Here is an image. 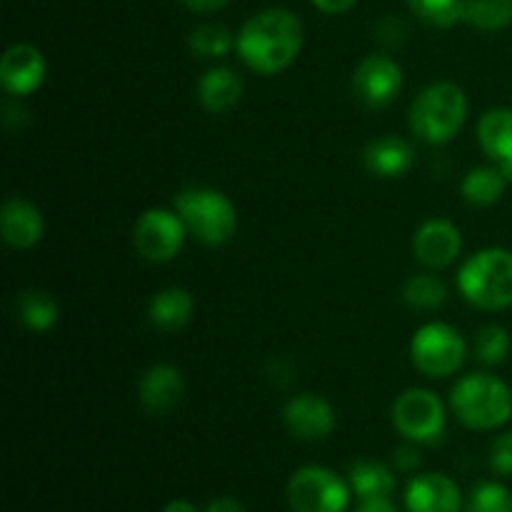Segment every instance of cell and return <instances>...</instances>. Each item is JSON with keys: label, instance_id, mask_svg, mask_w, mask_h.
I'll return each instance as SVG.
<instances>
[{"label": "cell", "instance_id": "14", "mask_svg": "<svg viewBox=\"0 0 512 512\" xmlns=\"http://www.w3.org/2000/svg\"><path fill=\"white\" fill-rule=\"evenodd\" d=\"M185 398V378L175 365L160 363L143 373L138 383V400L145 413L165 415Z\"/></svg>", "mask_w": 512, "mask_h": 512}, {"label": "cell", "instance_id": "5", "mask_svg": "<svg viewBox=\"0 0 512 512\" xmlns=\"http://www.w3.org/2000/svg\"><path fill=\"white\" fill-rule=\"evenodd\" d=\"M190 238L208 248H223L238 233V210L233 200L215 188H185L173 200Z\"/></svg>", "mask_w": 512, "mask_h": 512}, {"label": "cell", "instance_id": "24", "mask_svg": "<svg viewBox=\"0 0 512 512\" xmlns=\"http://www.w3.org/2000/svg\"><path fill=\"white\" fill-rule=\"evenodd\" d=\"M18 318L33 333H48L60 318L58 300L45 290H25L18 295Z\"/></svg>", "mask_w": 512, "mask_h": 512}, {"label": "cell", "instance_id": "13", "mask_svg": "<svg viewBox=\"0 0 512 512\" xmlns=\"http://www.w3.org/2000/svg\"><path fill=\"white\" fill-rule=\"evenodd\" d=\"M463 235L458 225L445 218H430L415 230L413 255L428 270H443L460 258Z\"/></svg>", "mask_w": 512, "mask_h": 512}, {"label": "cell", "instance_id": "12", "mask_svg": "<svg viewBox=\"0 0 512 512\" xmlns=\"http://www.w3.org/2000/svg\"><path fill=\"white\" fill-rule=\"evenodd\" d=\"M48 63L43 50L30 43H15L0 58V85L8 95L25 98L45 83Z\"/></svg>", "mask_w": 512, "mask_h": 512}, {"label": "cell", "instance_id": "29", "mask_svg": "<svg viewBox=\"0 0 512 512\" xmlns=\"http://www.w3.org/2000/svg\"><path fill=\"white\" fill-rule=\"evenodd\" d=\"M463 512H512V493L495 480H485L470 490Z\"/></svg>", "mask_w": 512, "mask_h": 512}, {"label": "cell", "instance_id": "31", "mask_svg": "<svg viewBox=\"0 0 512 512\" xmlns=\"http://www.w3.org/2000/svg\"><path fill=\"white\" fill-rule=\"evenodd\" d=\"M420 463H423V455H420L418 443H410V440H405V445H400L393 453V465L400 473H413L420 468Z\"/></svg>", "mask_w": 512, "mask_h": 512}, {"label": "cell", "instance_id": "4", "mask_svg": "<svg viewBox=\"0 0 512 512\" xmlns=\"http://www.w3.org/2000/svg\"><path fill=\"white\" fill-rule=\"evenodd\" d=\"M455 418L470 430H498L512 418V390L490 373H470L450 390Z\"/></svg>", "mask_w": 512, "mask_h": 512}, {"label": "cell", "instance_id": "9", "mask_svg": "<svg viewBox=\"0 0 512 512\" xmlns=\"http://www.w3.org/2000/svg\"><path fill=\"white\" fill-rule=\"evenodd\" d=\"M188 230L175 208H148L133 225V248L143 260L165 265L183 250Z\"/></svg>", "mask_w": 512, "mask_h": 512}, {"label": "cell", "instance_id": "21", "mask_svg": "<svg viewBox=\"0 0 512 512\" xmlns=\"http://www.w3.org/2000/svg\"><path fill=\"white\" fill-rule=\"evenodd\" d=\"M510 180L505 178L503 170L495 165H478V168L468 170L460 183V195L465 203L475 205V208H490L498 203L505 195Z\"/></svg>", "mask_w": 512, "mask_h": 512}, {"label": "cell", "instance_id": "33", "mask_svg": "<svg viewBox=\"0 0 512 512\" xmlns=\"http://www.w3.org/2000/svg\"><path fill=\"white\" fill-rule=\"evenodd\" d=\"M228 3L230 0H183L185 8L198 15H213L218 10H223Z\"/></svg>", "mask_w": 512, "mask_h": 512}, {"label": "cell", "instance_id": "26", "mask_svg": "<svg viewBox=\"0 0 512 512\" xmlns=\"http://www.w3.org/2000/svg\"><path fill=\"white\" fill-rule=\"evenodd\" d=\"M188 48L195 58H225L230 50H235V35L220 23H203L188 35Z\"/></svg>", "mask_w": 512, "mask_h": 512}, {"label": "cell", "instance_id": "34", "mask_svg": "<svg viewBox=\"0 0 512 512\" xmlns=\"http://www.w3.org/2000/svg\"><path fill=\"white\" fill-rule=\"evenodd\" d=\"M355 3H358V0H313L315 8L325 15H343L348 13V10H353Z\"/></svg>", "mask_w": 512, "mask_h": 512}, {"label": "cell", "instance_id": "3", "mask_svg": "<svg viewBox=\"0 0 512 512\" xmlns=\"http://www.w3.org/2000/svg\"><path fill=\"white\" fill-rule=\"evenodd\" d=\"M460 295L485 313L512 308V250L483 248L458 270Z\"/></svg>", "mask_w": 512, "mask_h": 512}, {"label": "cell", "instance_id": "16", "mask_svg": "<svg viewBox=\"0 0 512 512\" xmlns=\"http://www.w3.org/2000/svg\"><path fill=\"white\" fill-rule=\"evenodd\" d=\"M0 233L13 250L35 248L45 233L43 213L30 200L8 198L0 208Z\"/></svg>", "mask_w": 512, "mask_h": 512}, {"label": "cell", "instance_id": "20", "mask_svg": "<svg viewBox=\"0 0 512 512\" xmlns=\"http://www.w3.org/2000/svg\"><path fill=\"white\" fill-rule=\"evenodd\" d=\"M195 315V298L185 288H165L153 295L148 305V318L153 328L163 333L185 328Z\"/></svg>", "mask_w": 512, "mask_h": 512}, {"label": "cell", "instance_id": "8", "mask_svg": "<svg viewBox=\"0 0 512 512\" xmlns=\"http://www.w3.org/2000/svg\"><path fill=\"white\" fill-rule=\"evenodd\" d=\"M350 483L323 465L295 470L288 483V505L293 512H345L350 505Z\"/></svg>", "mask_w": 512, "mask_h": 512}, {"label": "cell", "instance_id": "19", "mask_svg": "<svg viewBox=\"0 0 512 512\" xmlns=\"http://www.w3.org/2000/svg\"><path fill=\"white\" fill-rule=\"evenodd\" d=\"M243 98V80L228 65H213L198 80V103L205 113H230Z\"/></svg>", "mask_w": 512, "mask_h": 512}, {"label": "cell", "instance_id": "18", "mask_svg": "<svg viewBox=\"0 0 512 512\" xmlns=\"http://www.w3.org/2000/svg\"><path fill=\"white\" fill-rule=\"evenodd\" d=\"M363 163L378 178H403L415 165V150L400 135H383L365 145Z\"/></svg>", "mask_w": 512, "mask_h": 512}, {"label": "cell", "instance_id": "23", "mask_svg": "<svg viewBox=\"0 0 512 512\" xmlns=\"http://www.w3.org/2000/svg\"><path fill=\"white\" fill-rule=\"evenodd\" d=\"M400 295H403L408 308L420 310V313H433V310L443 308L445 300H448V285L438 275L418 273L405 280Z\"/></svg>", "mask_w": 512, "mask_h": 512}, {"label": "cell", "instance_id": "28", "mask_svg": "<svg viewBox=\"0 0 512 512\" xmlns=\"http://www.w3.org/2000/svg\"><path fill=\"white\" fill-rule=\"evenodd\" d=\"M512 348L510 333L503 325H485L473 338V355L483 365H500L508 360Z\"/></svg>", "mask_w": 512, "mask_h": 512}, {"label": "cell", "instance_id": "22", "mask_svg": "<svg viewBox=\"0 0 512 512\" xmlns=\"http://www.w3.org/2000/svg\"><path fill=\"white\" fill-rule=\"evenodd\" d=\"M348 483L360 500L390 498L395 493V473L380 460H358L350 465Z\"/></svg>", "mask_w": 512, "mask_h": 512}, {"label": "cell", "instance_id": "30", "mask_svg": "<svg viewBox=\"0 0 512 512\" xmlns=\"http://www.w3.org/2000/svg\"><path fill=\"white\" fill-rule=\"evenodd\" d=\"M490 470L503 478H512V430L498 435L490 445Z\"/></svg>", "mask_w": 512, "mask_h": 512}, {"label": "cell", "instance_id": "6", "mask_svg": "<svg viewBox=\"0 0 512 512\" xmlns=\"http://www.w3.org/2000/svg\"><path fill=\"white\" fill-rule=\"evenodd\" d=\"M465 355H468V343L460 330L440 320L420 325L410 340V360L425 378H450L463 368Z\"/></svg>", "mask_w": 512, "mask_h": 512}, {"label": "cell", "instance_id": "36", "mask_svg": "<svg viewBox=\"0 0 512 512\" xmlns=\"http://www.w3.org/2000/svg\"><path fill=\"white\" fill-rule=\"evenodd\" d=\"M203 512H245V508L235 498H215L205 505Z\"/></svg>", "mask_w": 512, "mask_h": 512}, {"label": "cell", "instance_id": "32", "mask_svg": "<svg viewBox=\"0 0 512 512\" xmlns=\"http://www.w3.org/2000/svg\"><path fill=\"white\" fill-rule=\"evenodd\" d=\"M265 375H268V380L275 385V388H288V385L295 380V368L290 360L275 358L270 360L268 368H265Z\"/></svg>", "mask_w": 512, "mask_h": 512}, {"label": "cell", "instance_id": "35", "mask_svg": "<svg viewBox=\"0 0 512 512\" xmlns=\"http://www.w3.org/2000/svg\"><path fill=\"white\" fill-rule=\"evenodd\" d=\"M355 512H398V508H395L390 498H368L360 500L358 510Z\"/></svg>", "mask_w": 512, "mask_h": 512}, {"label": "cell", "instance_id": "15", "mask_svg": "<svg viewBox=\"0 0 512 512\" xmlns=\"http://www.w3.org/2000/svg\"><path fill=\"white\" fill-rule=\"evenodd\" d=\"M408 512H460L463 495L453 478L443 473H425L410 480L405 488Z\"/></svg>", "mask_w": 512, "mask_h": 512}, {"label": "cell", "instance_id": "17", "mask_svg": "<svg viewBox=\"0 0 512 512\" xmlns=\"http://www.w3.org/2000/svg\"><path fill=\"white\" fill-rule=\"evenodd\" d=\"M478 143L483 153L493 160L495 168L503 170L505 178L512 183V110L490 108L478 120Z\"/></svg>", "mask_w": 512, "mask_h": 512}, {"label": "cell", "instance_id": "25", "mask_svg": "<svg viewBox=\"0 0 512 512\" xmlns=\"http://www.w3.org/2000/svg\"><path fill=\"white\" fill-rule=\"evenodd\" d=\"M463 23L483 33L505 30L512 25V0H465Z\"/></svg>", "mask_w": 512, "mask_h": 512}, {"label": "cell", "instance_id": "10", "mask_svg": "<svg viewBox=\"0 0 512 512\" xmlns=\"http://www.w3.org/2000/svg\"><path fill=\"white\" fill-rule=\"evenodd\" d=\"M405 83L403 68L385 53H370L355 65L353 93L365 108H388Z\"/></svg>", "mask_w": 512, "mask_h": 512}, {"label": "cell", "instance_id": "7", "mask_svg": "<svg viewBox=\"0 0 512 512\" xmlns=\"http://www.w3.org/2000/svg\"><path fill=\"white\" fill-rule=\"evenodd\" d=\"M390 420L393 428L410 443L433 445L443 438L448 418L438 393L428 388H408L395 398Z\"/></svg>", "mask_w": 512, "mask_h": 512}, {"label": "cell", "instance_id": "27", "mask_svg": "<svg viewBox=\"0 0 512 512\" xmlns=\"http://www.w3.org/2000/svg\"><path fill=\"white\" fill-rule=\"evenodd\" d=\"M415 18L430 28H453L463 20L465 0H405Z\"/></svg>", "mask_w": 512, "mask_h": 512}, {"label": "cell", "instance_id": "11", "mask_svg": "<svg viewBox=\"0 0 512 512\" xmlns=\"http://www.w3.org/2000/svg\"><path fill=\"white\" fill-rule=\"evenodd\" d=\"M283 425L293 438L305 440V443H318L333 435L338 425V415L330 400L318 393H300L285 403Z\"/></svg>", "mask_w": 512, "mask_h": 512}, {"label": "cell", "instance_id": "37", "mask_svg": "<svg viewBox=\"0 0 512 512\" xmlns=\"http://www.w3.org/2000/svg\"><path fill=\"white\" fill-rule=\"evenodd\" d=\"M163 512H203V510L195 508L190 500H170V503L163 508Z\"/></svg>", "mask_w": 512, "mask_h": 512}, {"label": "cell", "instance_id": "2", "mask_svg": "<svg viewBox=\"0 0 512 512\" xmlns=\"http://www.w3.org/2000/svg\"><path fill=\"white\" fill-rule=\"evenodd\" d=\"M470 103L458 83L440 80L420 90L410 105V130L430 145H445L463 130Z\"/></svg>", "mask_w": 512, "mask_h": 512}, {"label": "cell", "instance_id": "1", "mask_svg": "<svg viewBox=\"0 0 512 512\" xmlns=\"http://www.w3.org/2000/svg\"><path fill=\"white\" fill-rule=\"evenodd\" d=\"M303 43V23L288 8L260 10L235 33V53L260 75H278L288 70L298 60Z\"/></svg>", "mask_w": 512, "mask_h": 512}]
</instances>
